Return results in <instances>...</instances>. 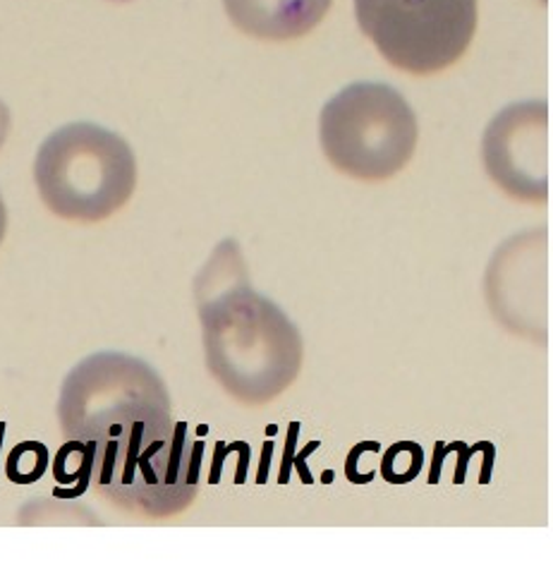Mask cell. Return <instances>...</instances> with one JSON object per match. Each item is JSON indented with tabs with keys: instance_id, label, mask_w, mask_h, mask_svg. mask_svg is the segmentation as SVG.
Segmentation results:
<instances>
[{
	"instance_id": "cell-10",
	"label": "cell",
	"mask_w": 553,
	"mask_h": 563,
	"mask_svg": "<svg viewBox=\"0 0 553 563\" xmlns=\"http://www.w3.org/2000/svg\"><path fill=\"white\" fill-rule=\"evenodd\" d=\"M48 465V453L42 444L36 441H26V444H20L15 451L10 453L8 461V477L12 482H36L38 477L44 475Z\"/></svg>"
},
{
	"instance_id": "cell-12",
	"label": "cell",
	"mask_w": 553,
	"mask_h": 563,
	"mask_svg": "<svg viewBox=\"0 0 553 563\" xmlns=\"http://www.w3.org/2000/svg\"><path fill=\"white\" fill-rule=\"evenodd\" d=\"M5 231H8V209H5L3 197H0V243H3Z\"/></svg>"
},
{
	"instance_id": "cell-8",
	"label": "cell",
	"mask_w": 553,
	"mask_h": 563,
	"mask_svg": "<svg viewBox=\"0 0 553 563\" xmlns=\"http://www.w3.org/2000/svg\"><path fill=\"white\" fill-rule=\"evenodd\" d=\"M333 0H223L228 18L262 42H292L327 18Z\"/></svg>"
},
{
	"instance_id": "cell-7",
	"label": "cell",
	"mask_w": 553,
	"mask_h": 563,
	"mask_svg": "<svg viewBox=\"0 0 553 563\" xmlns=\"http://www.w3.org/2000/svg\"><path fill=\"white\" fill-rule=\"evenodd\" d=\"M487 298L496 319L518 336L546 343L549 247L546 231L520 233L498 247L487 274Z\"/></svg>"
},
{
	"instance_id": "cell-11",
	"label": "cell",
	"mask_w": 553,
	"mask_h": 563,
	"mask_svg": "<svg viewBox=\"0 0 553 563\" xmlns=\"http://www.w3.org/2000/svg\"><path fill=\"white\" fill-rule=\"evenodd\" d=\"M8 132H10V109L3 101H0V146L5 144Z\"/></svg>"
},
{
	"instance_id": "cell-6",
	"label": "cell",
	"mask_w": 553,
	"mask_h": 563,
	"mask_svg": "<svg viewBox=\"0 0 553 563\" xmlns=\"http://www.w3.org/2000/svg\"><path fill=\"white\" fill-rule=\"evenodd\" d=\"M484 168L510 197L530 205L549 199V106L520 101L498 113L482 142Z\"/></svg>"
},
{
	"instance_id": "cell-5",
	"label": "cell",
	"mask_w": 553,
	"mask_h": 563,
	"mask_svg": "<svg viewBox=\"0 0 553 563\" xmlns=\"http://www.w3.org/2000/svg\"><path fill=\"white\" fill-rule=\"evenodd\" d=\"M355 15L394 68L434 75L467 53L479 0H355Z\"/></svg>"
},
{
	"instance_id": "cell-1",
	"label": "cell",
	"mask_w": 553,
	"mask_h": 563,
	"mask_svg": "<svg viewBox=\"0 0 553 563\" xmlns=\"http://www.w3.org/2000/svg\"><path fill=\"white\" fill-rule=\"evenodd\" d=\"M166 382L140 357L103 351L67 374L58 398L65 441L89 455V482L132 516L183 514L199 489L204 441L173 422Z\"/></svg>"
},
{
	"instance_id": "cell-2",
	"label": "cell",
	"mask_w": 553,
	"mask_h": 563,
	"mask_svg": "<svg viewBox=\"0 0 553 563\" xmlns=\"http://www.w3.org/2000/svg\"><path fill=\"white\" fill-rule=\"evenodd\" d=\"M195 300L209 374L240 404H272L300 377V331L274 300L252 288L233 240H223L199 272Z\"/></svg>"
},
{
	"instance_id": "cell-3",
	"label": "cell",
	"mask_w": 553,
	"mask_h": 563,
	"mask_svg": "<svg viewBox=\"0 0 553 563\" xmlns=\"http://www.w3.org/2000/svg\"><path fill=\"white\" fill-rule=\"evenodd\" d=\"M34 183L56 217L97 223L130 202L137 187V158L118 132L70 123L38 146Z\"/></svg>"
},
{
	"instance_id": "cell-4",
	"label": "cell",
	"mask_w": 553,
	"mask_h": 563,
	"mask_svg": "<svg viewBox=\"0 0 553 563\" xmlns=\"http://www.w3.org/2000/svg\"><path fill=\"white\" fill-rule=\"evenodd\" d=\"M319 140L323 154L345 176L386 180L410 164L420 128L398 89L355 82L321 109Z\"/></svg>"
},
{
	"instance_id": "cell-9",
	"label": "cell",
	"mask_w": 553,
	"mask_h": 563,
	"mask_svg": "<svg viewBox=\"0 0 553 563\" xmlns=\"http://www.w3.org/2000/svg\"><path fill=\"white\" fill-rule=\"evenodd\" d=\"M424 467V451L414 441H398L384 455L381 475L388 485H408Z\"/></svg>"
}]
</instances>
